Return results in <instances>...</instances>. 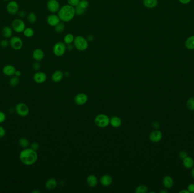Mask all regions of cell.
Listing matches in <instances>:
<instances>
[{
  "instance_id": "1",
  "label": "cell",
  "mask_w": 194,
  "mask_h": 193,
  "mask_svg": "<svg viewBox=\"0 0 194 193\" xmlns=\"http://www.w3.org/2000/svg\"><path fill=\"white\" fill-rule=\"evenodd\" d=\"M19 158L20 162L23 164L30 166L36 163L38 159V155L36 151L31 148H26L20 151Z\"/></svg>"
},
{
  "instance_id": "2",
  "label": "cell",
  "mask_w": 194,
  "mask_h": 193,
  "mask_svg": "<svg viewBox=\"0 0 194 193\" xmlns=\"http://www.w3.org/2000/svg\"><path fill=\"white\" fill-rule=\"evenodd\" d=\"M75 15V8L69 4L61 7L58 11V16L60 20L64 22H70L73 19Z\"/></svg>"
},
{
  "instance_id": "3",
  "label": "cell",
  "mask_w": 194,
  "mask_h": 193,
  "mask_svg": "<svg viewBox=\"0 0 194 193\" xmlns=\"http://www.w3.org/2000/svg\"><path fill=\"white\" fill-rule=\"evenodd\" d=\"M74 47L79 51H84L88 47V41L87 39L82 36H77L74 37Z\"/></svg>"
},
{
  "instance_id": "4",
  "label": "cell",
  "mask_w": 194,
  "mask_h": 193,
  "mask_svg": "<svg viewBox=\"0 0 194 193\" xmlns=\"http://www.w3.org/2000/svg\"><path fill=\"white\" fill-rule=\"evenodd\" d=\"M109 117L104 114H99L95 117L94 122L97 127L100 128H104L110 125Z\"/></svg>"
},
{
  "instance_id": "5",
  "label": "cell",
  "mask_w": 194,
  "mask_h": 193,
  "mask_svg": "<svg viewBox=\"0 0 194 193\" xmlns=\"http://www.w3.org/2000/svg\"><path fill=\"white\" fill-rule=\"evenodd\" d=\"M11 27L14 31L17 33H22L26 28V24L21 19H15L11 23Z\"/></svg>"
},
{
  "instance_id": "6",
  "label": "cell",
  "mask_w": 194,
  "mask_h": 193,
  "mask_svg": "<svg viewBox=\"0 0 194 193\" xmlns=\"http://www.w3.org/2000/svg\"><path fill=\"white\" fill-rule=\"evenodd\" d=\"M15 112L20 116L25 117L29 114V108L27 104L24 103H20L17 104L15 106Z\"/></svg>"
},
{
  "instance_id": "7",
  "label": "cell",
  "mask_w": 194,
  "mask_h": 193,
  "mask_svg": "<svg viewBox=\"0 0 194 193\" xmlns=\"http://www.w3.org/2000/svg\"><path fill=\"white\" fill-rule=\"evenodd\" d=\"M67 49V47L65 44L63 42H57L54 45L53 48V52L55 56L57 57H61L64 55Z\"/></svg>"
},
{
  "instance_id": "8",
  "label": "cell",
  "mask_w": 194,
  "mask_h": 193,
  "mask_svg": "<svg viewBox=\"0 0 194 193\" xmlns=\"http://www.w3.org/2000/svg\"><path fill=\"white\" fill-rule=\"evenodd\" d=\"M9 42L10 47L15 50H20L24 45L23 40L20 37H11L9 40Z\"/></svg>"
},
{
  "instance_id": "9",
  "label": "cell",
  "mask_w": 194,
  "mask_h": 193,
  "mask_svg": "<svg viewBox=\"0 0 194 193\" xmlns=\"http://www.w3.org/2000/svg\"><path fill=\"white\" fill-rule=\"evenodd\" d=\"M19 4L15 1H10L7 4V10L10 15H15L19 11Z\"/></svg>"
},
{
  "instance_id": "10",
  "label": "cell",
  "mask_w": 194,
  "mask_h": 193,
  "mask_svg": "<svg viewBox=\"0 0 194 193\" xmlns=\"http://www.w3.org/2000/svg\"><path fill=\"white\" fill-rule=\"evenodd\" d=\"M47 7L51 13H55L60 9V4L57 0H49L47 2Z\"/></svg>"
},
{
  "instance_id": "11",
  "label": "cell",
  "mask_w": 194,
  "mask_h": 193,
  "mask_svg": "<svg viewBox=\"0 0 194 193\" xmlns=\"http://www.w3.org/2000/svg\"><path fill=\"white\" fill-rule=\"evenodd\" d=\"M75 103L78 105H83L86 103L88 101V96L87 95L84 93H80L77 94L74 99Z\"/></svg>"
},
{
  "instance_id": "12",
  "label": "cell",
  "mask_w": 194,
  "mask_h": 193,
  "mask_svg": "<svg viewBox=\"0 0 194 193\" xmlns=\"http://www.w3.org/2000/svg\"><path fill=\"white\" fill-rule=\"evenodd\" d=\"M162 138V133L161 131L154 130L149 134V139L152 142L157 143L160 142Z\"/></svg>"
},
{
  "instance_id": "13",
  "label": "cell",
  "mask_w": 194,
  "mask_h": 193,
  "mask_svg": "<svg viewBox=\"0 0 194 193\" xmlns=\"http://www.w3.org/2000/svg\"><path fill=\"white\" fill-rule=\"evenodd\" d=\"M33 79L36 83L39 84L43 83L47 80V75L43 72L37 71L34 74Z\"/></svg>"
},
{
  "instance_id": "14",
  "label": "cell",
  "mask_w": 194,
  "mask_h": 193,
  "mask_svg": "<svg viewBox=\"0 0 194 193\" xmlns=\"http://www.w3.org/2000/svg\"><path fill=\"white\" fill-rule=\"evenodd\" d=\"M15 67L12 65H7L2 69V73L4 75L7 77L14 76L16 71Z\"/></svg>"
},
{
  "instance_id": "15",
  "label": "cell",
  "mask_w": 194,
  "mask_h": 193,
  "mask_svg": "<svg viewBox=\"0 0 194 193\" xmlns=\"http://www.w3.org/2000/svg\"><path fill=\"white\" fill-rule=\"evenodd\" d=\"M60 19L58 15L55 14H51L47 17V22L48 24L51 26L55 27L57 24L60 23Z\"/></svg>"
},
{
  "instance_id": "16",
  "label": "cell",
  "mask_w": 194,
  "mask_h": 193,
  "mask_svg": "<svg viewBox=\"0 0 194 193\" xmlns=\"http://www.w3.org/2000/svg\"><path fill=\"white\" fill-rule=\"evenodd\" d=\"M112 178L109 174H104L100 177V183L104 187H108L112 183Z\"/></svg>"
},
{
  "instance_id": "17",
  "label": "cell",
  "mask_w": 194,
  "mask_h": 193,
  "mask_svg": "<svg viewBox=\"0 0 194 193\" xmlns=\"http://www.w3.org/2000/svg\"><path fill=\"white\" fill-rule=\"evenodd\" d=\"M44 57V53L43 50L40 49H36L33 50V60L37 62L43 60Z\"/></svg>"
},
{
  "instance_id": "18",
  "label": "cell",
  "mask_w": 194,
  "mask_h": 193,
  "mask_svg": "<svg viewBox=\"0 0 194 193\" xmlns=\"http://www.w3.org/2000/svg\"><path fill=\"white\" fill-rule=\"evenodd\" d=\"M164 187L166 189H170L174 185V180L170 176H166L162 180Z\"/></svg>"
},
{
  "instance_id": "19",
  "label": "cell",
  "mask_w": 194,
  "mask_h": 193,
  "mask_svg": "<svg viewBox=\"0 0 194 193\" xmlns=\"http://www.w3.org/2000/svg\"><path fill=\"white\" fill-rule=\"evenodd\" d=\"M47 190H54L57 186V182L56 179L54 178H51L48 180H47L46 184H45Z\"/></svg>"
},
{
  "instance_id": "20",
  "label": "cell",
  "mask_w": 194,
  "mask_h": 193,
  "mask_svg": "<svg viewBox=\"0 0 194 193\" xmlns=\"http://www.w3.org/2000/svg\"><path fill=\"white\" fill-rule=\"evenodd\" d=\"M110 124L115 128H118L121 127L122 124V121L121 118L117 116H113L111 118Z\"/></svg>"
},
{
  "instance_id": "21",
  "label": "cell",
  "mask_w": 194,
  "mask_h": 193,
  "mask_svg": "<svg viewBox=\"0 0 194 193\" xmlns=\"http://www.w3.org/2000/svg\"><path fill=\"white\" fill-rule=\"evenodd\" d=\"M86 182L90 187H96L98 184V178L97 176L94 174L89 175L86 178Z\"/></svg>"
},
{
  "instance_id": "22",
  "label": "cell",
  "mask_w": 194,
  "mask_h": 193,
  "mask_svg": "<svg viewBox=\"0 0 194 193\" xmlns=\"http://www.w3.org/2000/svg\"><path fill=\"white\" fill-rule=\"evenodd\" d=\"M64 74L61 70H56L54 72L52 75V80L54 82H59L63 79Z\"/></svg>"
},
{
  "instance_id": "23",
  "label": "cell",
  "mask_w": 194,
  "mask_h": 193,
  "mask_svg": "<svg viewBox=\"0 0 194 193\" xmlns=\"http://www.w3.org/2000/svg\"><path fill=\"white\" fill-rule=\"evenodd\" d=\"M2 34L3 36L6 39L11 38L13 34V30L12 27L5 26L2 30Z\"/></svg>"
},
{
  "instance_id": "24",
  "label": "cell",
  "mask_w": 194,
  "mask_h": 193,
  "mask_svg": "<svg viewBox=\"0 0 194 193\" xmlns=\"http://www.w3.org/2000/svg\"><path fill=\"white\" fill-rule=\"evenodd\" d=\"M183 164L187 169H191L194 166V160L191 157H186L183 160Z\"/></svg>"
},
{
  "instance_id": "25",
  "label": "cell",
  "mask_w": 194,
  "mask_h": 193,
  "mask_svg": "<svg viewBox=\"0 0 194 193\" xmlns=\"http://www.w3.org/2000/svg\"><path fill=\"white\" fill-rule=\"evenodd\" d=\"M144 6L148 9H153L157 6L158 0H143Z\"/></svg>"
},
{
  "instance_id": "26",
  "label": "cell",
  "mask_w": 194,
  "mask_h": 193,
  "mask_svg": "<svg viewBox=\"0 0 194 193\" xmlns=\"http://www.w3.org/2000/svg\"><path fill=\"white\" fill-rule=\"evenodd\" d=\"M185 46L190 50L194 49V35L189 37L185 42Z\"/></svg>"
},
{
  "instance_id": "27",
  "label": "cell",
  "mask_w": 194,
  "mask_h": 193,
  "mask_svg": "<svg viewBox=\"0 0 194 193\" xmlns=\"http://www.w3.org/2000/svg\"><path fill=\"white\" fill-rule=\"evenodd\" d=\"M18 143H19V145L21 147L24 148H28L29 146H30L29 140L27 139V138H25V137H21V138H20V139L18 140Z\"/></svg>"
},
{
  "instance_id": "28",
  "label": "cell",
  "mask_w": 194,
  "mask_h": 193,
  "mask_svg": "<svg viewBox=\"0 0 194 193\" xmlns=\"http://www.w3.org/2000/svg\"><path fill=\"white\" fill-rule=\"evenodd\" d=\"M23 33H24V36L28 37V38H30L34 35L35 32H34V30L30 27H27V28L26 27V28L24 30Z\"/></svg>"
},
{
  "instance_id": "29",
  "label": "cell",
  "mask_w": 194,
  "mask_h": 193,
  "mask_svg": "<svg viewBox=\"0 0 194 193\" xmlns=\"http://www.w3.org/2000/svg\"><path fill=\"white\" fill-rule=\"evenodd\" d=\"M74 40V37L73 35L71 33H69L66 35L64 38V43L67 44H70L72 43Z\"/></svg>"
},
{
  "instance_id": "30",
  "label": "cell",
  "mask_w": 194,
  "mask_h": 193,
  "mask_svg": "<svg viewBox=\"0 0 194 193\" xmlns=\"http://www.w3.org/2000/svg\"><path fill=\"white\" fill-rule=\"evenodd\" d=\"M19 83H20L19 78L15 75L12 76L9 80V84L10 86L13 87L17 86L19 84Z\"/></svg>"
},
{
  "instance_id": "31",
  "label": "cell",
  "mask_w": 194,
  "mask_h": 193,
  "mask_svg": "<svg viewBox=\"0 0 194 193\" xmlns=\"http://www.w3.org/2000/svg\"><path fill=\"white\" fill-rule=\"evenodd\" d=\"M65 25L64 23L63 22H60L59 24H57L56 26H55V30L56 31V32H57L58 33H61L64 31V30H65Z\"/></svg>"
},
{
  "instance_id": "32",
  "label": "cell",
  "mask_w": 194,
  "mask_h": 193,
  "mask_svg": "<svg viewBox=\"0 0 194 193\" xmlns=\"http://www.w3.org/2000/svg\"><path fill=\"white\" fill-rule=\"evenodd\" d=\"M148 188L145 185H141L136 188L135 192L136 193H147Z\"/></svg>"
},
{
  "instance_id": "33",
  "label": "cell",
  "mask_w": 194,
  "mask_h": 193,
  "mask_svg": "<svg viewBox=\"0 0 194 193\" xmlns=\"http://www.w3.org/2000/svg\"><path fill=\"white\" fill-rule=\"evenodd\" d=\"M27 20L30 24H33L37 21V17L36 14L31 12L27 15Z\"/></svg>"
},
{
  "instance_id": "34",
  "label": "cell",
  "mask_w": 194,
  "mask_h": 193,
  "mask_svg": "<svg viewBox=\"0 0 194 193\" xmlns=\"http://www.w3.org/2000/svg\"><path fill=\"white\" fill-rule=\"evenodd\" d=\"M186 105L189 110L191 111L194 110V97H191L188 99L186 103Z\"/></svg>"
},
{
  "instance_id": "35",
  "label": "cell",
  "mask_w": 194,
  "mask_h": 193,
  "mask_svg": "<svg viewBox=\"0 0 194 193\" xmlns=\"http://www.w3.org/2000/svg\"><path fill=\"white\" fill-rule=\"evenodd\" d=\"M85 10L86 9H84L83 8H82L79 5H77V6H76V7H75L76 14L78 15H82L85 13Z\"/></svg>"
},
{
  "instance_id": "36",
  "label": "cell",
  "mask_w": 194,
  "mask_h": 193,
  "mask_svg": "<svg viewBox=\"0 0 194 193\" xmlns=\"http://www.w3.org/2000/svg\"><path fill=\"white\" fill-rule=\"evenodd\" d=\"M0 45L2 48H6L7 47H8L9 45H10V42L9 41L7 40V39H3V40H1V42H0Z\"/></svg>"
},
{
  "instance_id": "37",
  "label": "cell",
  "mask_w": 194,
  "mask_h": 193,
  "mask_svg": "<svg viewBox=\"0 0 194 193\" xmlns=\"http://www.w3.org/2000/svg\"><path fill=\"white\" fill-rule=\"evenodd\" d=\"M78 5L84 9H86L89 6V2L87 0H80Z\"/></svg>"
},
{
  "instance_id": "38",
  "label": "cell",
  "mask_w": 194,
  "mask_h": 193,
  "mask_svg": "<svg viewBox=\"0 0 194 193\" xmlns=\"http://www.w3.org/2000/svg\"><path fill=\"white\" fill-rule=\"evenodd\" d=\"M80 2V0H68V4L73 7L77 6V5H79Z\"/></svg>"
},
{
  "instance_id": "39",
  "label": "cell",
  "mask_w": 194,
  "mask_h": 193,
  "mask_svg": "<svg viewBox=\"0 0 194 193\" xmlns=\"http://www.w3.org/2000/svg\"><path fill=\"white\" fill-rule=\"evenodd\" d=\"M188 157V153L186 151H181L179 153V157L181 159L183 160L186 157Z\"/></svg>"
},
{
  "instance_id": "40",
  "label": "cell",
  "mask_w": 194,
  "mask_h": 193,
  "mask_svg": "<svg viewBox=\"0 0 194 193\" xmlns=\"http://www.w3.org/2000/svg\"><path fill=\"white\" fill-rule=\"evenodd\" d=\"M7 118V116L5 113L3 112L2 111H0V124L2 123L5 121Z\"/></svg>"
},
{
  "instance_id": "41",
  "label": "cell",
  "mask_w": 194,
  "mask_h": 193,
  "mask_svg": "<svg viewBox=\"0 0 194 193\" xmlns=\"http://www.w3.org/2000/svg\"><path fill=\"white\" fill-rule=\"evenodd\" d=\"M30 148L31 149L37 151V150L39 148V144L36 142H33L31 144Z\"/></svg>"
},
{
  "instance_id": "42",
  "label": "cell",
  "mask_w": 194,
  "mask_h": 193,
  "mask_svg": "<svg viewBox=\"0 0 194 193\" xmlns=\"http://www.w3.org/2000/svg\"><path fill=\"white\" fill-rule=\"evenodd\" d=\"M6 135V130L2 126H0V138L5 137Z\"/></svg>"
},
{
  "instance_id": "43",
  "label": "cell",
  "mask_w": 194,
  "mask_h": 193,
  "mask_svg": "<svg viewBox=\"0 0 194 193\" xmlns=\"http://www.w3.org/2000/svg\"><path fill=\"white\" fill-rule=\"evenodd\" d=\"M41 67L40 63H39L38 62H35L33 63V68L34 70H36V71H38L39 70Z\"/></svg>"
},
{
  "instance_id": "44",
  "label": "cell",
  "mask_w": 194,
  "mask_h": 193,
  "mask_svg": "<svg viewBox=\"0 0 194 193\" xmlns=\"http://www.w3.org/2000/svg\"><path fill=\"white\" fill-rule=\"evenodd\" d=\"M152 127H153L154 128L155 130H158L160 128V123H158V122L154 121L152 123Z\"/></svg>"
},
{
  "instance_id": "45",
  "label": "cell",
  "mask_w": 194,
  "mask_h": 193,
  "mask_svg": "<svg viewBox=\"0 0 194 193\" xmlns=\"http://www.w3.org/2000/svg\"><path fill=\"white\" fill-rule=\"evenodd\" d=\"M188 190L190 193H194V183H191L188 186Z\"/></svg>"
},
{
  "instance_id": "46",
  "label": "cell",
  "mask_w": 194,
  "mask_h": 193,
  "mask_svg": "<svg viewBox=\"0 0 194 193\" xmlns=\"http://www.w3.org/2000/svg\"><path fill=\"white\" fill-rule=\"evenodd\" d=\"M18 15H19V17H20V18H24L26 15V14L24 11H20L18 13Z\"/></svg>"
},
{
  "instance_id": "47",
  "label": "cell",
  "mask_w": 194,
  "mask_h": 193,
  "mask_svg": "<svg viewBox=\"0 0 194 193\" xmlns=\"http://www.w3.org/2000/svg\"><path fill=\"white\" fill-rule=\"evenodd\" d=\"M179 1L182 4H188L191 2V0H179Z\"/></svg>"
},
{
  "instance_id": "48",
  "label": "cell",
  "mask_w": 194,
  "mask_h": 193,
  "mask_svg": "<svg viewBox=\"0 0 194 193\" xmlns=\"http://www.w3.org/2000/svg\"><path fill=\"white\" fill-rule=\"evenodd\" d=\"M21 75H22V73H21V71H20V70H16V71H15V74H14L15 76L18 77V78H20V77L21 76Z\"/></svg>"
},
{
  "instance_id": "49",
  "label": "cell",
  "mask_w": 194,
  "mask_h": 193,
  "mask_svg": "<svg viewBox=\"0 0 194 193\" xmlns=\"http://www.w3.org/2000/svg\"><path fill=\"white\" fill-rule=\"evenodd\" d=\"M179 193H190V191H188V190H181L179 191Z\"/></svg>"
},
{
  "instance_id": "50",
  "label": "cell",
  "mask_w": 194,
  "mask_h": 193,
  "mask_svg": "<svg viewBox=\"0 0 194 193\" xmlns=\"http://www.w3.org/2000/svg\"><path fill=\"white\" fill-rule=\"evenodd\" d=\"M68 50H71L72 49H73V46L71 45V44H68Z\"/></svg>"
},
{
  "instance_id": "51",
  "label": "cell",
  "mask_w": 194,
  "mask_h": 193,
  "mask_svg": "<svg viewBox=\"0 0 194 193\" xmlns=\"http://www.w3.org/2000/svg\"><path fill=\"white\" fill-rule=\"evenodd\" d=\"M160 193H167V190H161V191H160Z\"/></svg>"
},
{
  "instance_id": "52",
  "label": "cell",
  "mask_w": 194,
  "mask_h": 193,
  "mask_svg": "<svg viewBox=\"0 0 194 193\" xmlns=\"http://www.w3.org/2000/svg\"><path fill=\"white\" fill-rule=\"evenodd\" d=\"M32 192H33V193H40V191H39V190H33V191H32Z\"/></svg>"
},
{
  "instance_id": "53",
  "label": "cell",
  "mask_w": 194,
  "mask_h": 193,
  "mask_svg": "<svg viewBox=\"0 0 194 193\" xmlns=\"http://www.w3.org/2000/svg\"><path fill=\"white\" fill-rule=\"evenodd\" d=\"M191 175H192V177L194 178V168H193L192 170V172H191Z\"/></svg>"
},
{
  "instance_id": "54",
  "label": "cell",
  "mask_w": 194,
  "mask_h": 193,
  "mask_svg": "<svg viewBox=\"0 0 194 193\" xmlns=\"http://www.w3.org/2000/svg\"><path fill=\"white\" fill-rule=\"evenodd\" d=\"M3 1H9V0H3Z\"/></svg>"
}]
</instances>
